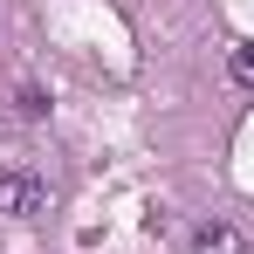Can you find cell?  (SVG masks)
I'll list each match as a JSON object with an SVG mask.
<instances>
[{
  "label": "cell",
  "mask_w": 254,
  "mask_h": 254,
  "mask_svg": "<svg viewBox=\"0 0 254 254\" xmlns=\"http://www.w3.org/2000/svg\"><path fill=\"white\" fill-rule=\"evenodd\" d=\"M0 213L7 220H42L48 213V186L35 172H0Z\"/></svg>",
  "instance_id": "cell-1"
},
{
  "label": "cell",
  "mask_w": 254,
  "mask_h": 254,
  "mask_svg": "<svg viewBox=\"0 0 254 254\" xmlns=\"http://www.w3.org/2000/svg\"><path fill=\"white\" fill-rule=\"evenodd\" d=\"M192 254H248V234L234 220H206V227H192Z\"/></svg>",
  "instance_id": "cell-2"
},
{
  "label": "cell",
  "mask_w": 254,
  "mask_h": 254,
  "mask_svg": "<svg viewBox=\"0 0 254 254\" xmlns=\"http://www.w3.org/2000/svg\"><path fill=\"white\" fill-rule=\"evenodd\" d=\"M227 69H234V83H248V89H254V42L234 48V62H227Z\"/></svg>",
  "instance_id": "cell-3"
}]
</instances>
